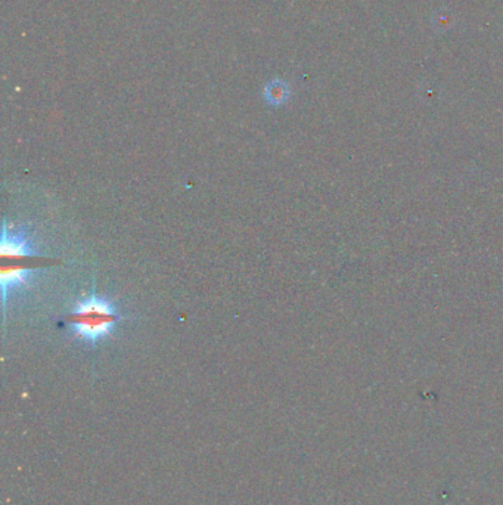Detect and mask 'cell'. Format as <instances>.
Listing matches in <instances>:
<instances>
[{
  "label": "cell",
  "mask_w": 503,
  "mask_h": 505,
  "mask_svg": "<svg viewBox=\"0 0 503 505\" xmlns=\"http://www.w3.org/2000/svg\"><path fill=\"white\" fill-rule=\"evenodd\" d=\"M37 247L24 229L11 230L6 221L4 222L2 249H0V256H2L4 261H8V258H11V261H18V258L37 256Z\"/></svg>",
  "instance_id": "7a4b0ae2"
},
{
  "label": "cell",
  "mask_w": 503,
  "mask_h": 505,
  "mask_svg": "<svg viewBox=\"0 0 503 505\" xmlns=\"http://www.w3.org/2000/svg\"><path fill=\"white\" fill-rule=\"evenodd\" d=\"M263 96L269 105L282 107L288 103V99L291 96V88L285 80L275 79L264 86Z\"/></svg>",
  "instance_id": "277c9868"
},
{
  "label": "cell",
  "mask_w": 503,
  "mask_h": 505,
  "mask_svg": "<svg viewBox=\"0 0 503 505\" xmlns=\"http://www.w3.org/2000/svg\"><path fill=\"white\" fill-rule=\"evenodd\" d=\"M33 275V269H28L20 265H8L5 263L2 268V294H4V306H6V301L9 296L21 288L27 287L30 282Z\"/></svg>",
  "instance_id": "3957f363"
},
{
  "label": "cell",
  "mask_w": 503,
  "mask_h": 505,
  "mask_svg": "<svg viewBox=\"0 0 503 505\" xmlns=\"http://www.w3.org/2000/svg\"><path fill=\"white\" fill-rule=\"evenodd\" d=\"M120 321L121 315L116 303L92 293L76 303L65 325L74 339L95 348L100 340L114 336Z\"/></svg>",
  "instance_id": "6da1fadb"
}]
</instances>
